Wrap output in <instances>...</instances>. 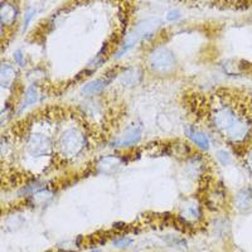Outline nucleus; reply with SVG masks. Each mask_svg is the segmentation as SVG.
<instances>
[{
	"instance_id": "obj_2",
	"label": "nucleus",
	"mask_w": 252,
	"mask_h": 252,
	"mask_svg": "<svg viewBox=\"0 0 252 252\" xmlns=\"http://www.w3.org/2000/svg\"><path fill=\"white\" fill-rule=\"evenodd\" d=\"M86 145V138L77 129H68L62 132L60 138V150L64 157H77Z\"/></svg>"
},
{
	"instance_id": "obj_15",
	"label": "nucleus",
	"mask_w": 252,
	"mask_h": 252,
	"mask_svg": "<svg viewBox=\"0 0 252 252\" xmlns=\"http://www.w3.org/2000/svg\"><path fill=\"white\" fill-rule=\"evenodd\" d=\"M184 218H189V220H198L201 217V208L195 203H190L186 206L183 211Z\"/></svg>"
},
{
	"instance_id": "obj_14",
	"label": "nucleus",
	"mask_w": 252,
	"mask_h": 252,
	"mask_svg": "<svg viewBox=\"0 0 252 252\" xmlns=\"http://www.w3.org/2000/svg\"><path fill=\"white\" fill-rule=\"evenodd\" d=\"M38 98H39V94H38L37 89H35L34 86L29 87V89L27 90L26 94H24L23 102H22V105H20V110L27 109V107H29L31 105L35 103L38 101Z\"/></svg>"
},
{
	"instance_id": "obj_7",
	"label": "nucleus",
	"mask_w": 252,
	"mask_h": 252,
	"mask_svg": "<svg viewBox=\"0 0 252 252\" xmlns=\"http://www.w3.org/2000/svg\"><path fill=\"white\" fill-rule=\"evenodd\" d=\"M18 9L10 1H3L1 8H0V18H1V24L4 27L12 26L14 23V20L17 19Z\"/></svg>"
},
{
	"instance_id": "obj_4",
	"label": "nucleus",
	"mask_w": 252,
	"mask_h": 252,
	"mask_svg": "<svg viewBox=\"0 0 252 252\" xmlns=\"http://www.w3.org/2000/svg\"><path fill=\"white\" fill-rule=\"evenodd\" d=\"M52 143L48 136L43 134H33L29 136L27 149L28 153L33 157H43L51 153Z\"/></svg>"
},
{
	"instance_id": "obj_6",
	"label": "nucleus",
	"mask_w": 252,
	"mask_h": 252,
	"mask_svg": "<svg viewBox=\"0 0 252 252\" xmlns=\"http://www.w3.org/2000/svg\"><path fill=\"white\" fill-rule=\"evenodd\" d=\"M161 27V22L157 18H149V19L141 20L140 23L136 26L134 29V33L139 37L140 40L150 39L153 34H155V32Z\"/></svg>"
},
{
	"instance_id": "obj_22",
	"label": "nucleus",
	"mask_w": 252,
	"mask_h": 252,
	"mask_svg": "<svg viewBox=\"0 0 252 252\" xmlns=\"http://www.w3.org/2000/svg\"><path fill=\"white\" fill-rule=\"evenodd\" d=\"M247 165H249V169L252 172V152L247 154Z\"/></svg>"
},
{
	"instance_id": "obj_5",
	"label": "nucleus",
	"mask_w": 252,
	"mask_h": 252,
	"mask_svg": "<svg viewBox=\"0 0 252 252\" xmlns=\"http://www.w3.org/2000/svg\"><path fill=\"white\" fill-rule=\"evenodd\" d=\"M141 135H143V126L140 124H132L127 129L124 131L120 138L116 139L111 143L114 148H127L138 144L141 140Z\"/></svg>"
},
{
	"instance_id": "obj_3",
	"label": "nucleus",
	"mask_w": 252,
	"mask_h": 252,
	"mask_svg": "<svg viewBox=\"0 0 252 252\" xmlns=\"http://www.w3.org/2000/svg\"><path fill=\"white\" fill-rule=\"evenodd\" d=\"M177 66L175 56L170 49L165 47H158L150 53L149 67L157 73H168L172 72Z\"/></svg>"
},
{
	"instance_id": "obj_8",
	"label": "nucleus",
	"mask_w": 252,
	"mask_h": 252,
	"mask_svg": "<svg viewBox=\"0 0 252 252\" xmlns=\"http://www.w3.org/2000/svg\"><path fill=\"white\" fill-rule=\"evenodd\" d=\"M186 134L195 145L202 150H208L209 149V140H208V136L204 134L203 131L201 130H197L195 127L193 126H188L186 130Z\"/></svg>"
},
{
	"instance_id": "obj_12",
	"label": "nucleus",
	"mask_w": 252,
	"mask_h": 252,
	"mask_svg": "<svg viewBox=\"0 0 252 252\" xmlns=\"http://www.w3.org/2000/svg\"><path fill=\"white\" fill-rule=\"evenodd\" d=\"M236 207L238 209H249L252 207V193L250 189H244L236 195Z\"/></svg>"
},
{
	"instance_id": "obj_11",
	"label": "nucleus",
	"mask_w": 252,
	"mask_h": 252,
	"mask_svg": "<svg viewBox=\"0 0 252 252\" xmlns=\"http://www.w3.org/2000/svg\"><path fill=\"white\" fill-rule=\"evenodd\" d=\"M109 80H105V78H98V80H94L91 82H89L87 85L82 87V94H96L98 92L102 91L105 87L107 86Z\"/></svg>"
},
{
	"instance_id": "obj_23",
	"label": "nucleus",
	"mask_w": 252,
	"mask_h": 252,
	"mask_svg": "<svg viewBox=\"0 0 252 252\" xmlns=\"http://www.w3.org/2000/svg\"><path fill=\"white\" fill-rule=\"evenodd\" d=\"M91 252H101V251H97V250H94V251H91Z\"/></svg>"
},
{
	"instance_id": "obj_17",
	"label": "nucleus",
	"mask_w": 252,
	"mask_h": 252,
	"mask_svg": "<svg viewBox=\"0 0 252 252\" xmlns=\"http://www.w3.org/2000/svg\"><path fill=\"white\" fill-rule=\"evenodd\" d=\"M216 157H217V159L220 160V163L222 164V165H227V164L231 161V157H229V154L226 150H218Z\"/></svg>"
},
{
	"instance_id": "obj_20",
	"label": "nucleus",
	"mask_w": 252,
	"mask_h": 252,
	"mask_svg": "<svg viewBox=\"0 0 252 252\" xmlns=\"http://www.w3.org/2000/svg\"><path fill=\"white\" fill-rule=\"evenodd\" d=\"M130 244H131V241L126 240V238H121V240L115 241V242H114V245L116 247H126L127 245H130Z\"/></svg>"
},
{
	"instance_id": "obj_18",
	"label": "nucleus",
	"mask_w": 252,
	"mask_h": 252,
	"mask_svg": "<svg viewBox=\"0 0 252 252\" xmlns=\"http://www.w3.org/2000/svg\"><path fill=\"white\" fill-rule=\"evenodd\" d=\"M182 18V13L177 9H173L166 13V20L168 22H175V20H179Z\"/></svg>"
},
{
	"instance_id": "obj_19",
	"label": "nucleus",
	"mask_w": 252,
	"mask_h": 252,
	"mask_svg": "<svg viewBox=\"0 0 252 252\" xmlns=\"http://www.w3.org/2000/svg\"><path fill=\"white\" fill-rule=\"evenodd\" d=\"M14 60H15V62L18 63V64H19V66H24V56H23V53H22V52L20 51H17L14 53Z\"/></svg>"
},
{
	"instance_id": "obj_1",
	"label": "nucleus",
	"mask_w": 252,
	"mask_h": 252,
	"mask_svg": "<svg viewBox=\"0 0 252 252\" xmlns=\"http://www.w3.org/2000/svg\"><path fill=\"white\" fill-rule=\"evenodd\" d=\"M212 123L216 129L228 140L240 143L249 136L251 124L228 105H220L213 111Z\"/></svg>"
},
{
	"instance_id": "obj_16",
	"label": "nucleus",
	"mask_w": 252,
	"mask_h": 252,
	"mask_svg": "<svg viewBox=\"0 0 252 252\" xmlns=\"http://www.w3.org/2000/svg\"><path fill=\"white\" fill-rule=\"evenodd\" d=\"M52 198V193L49 192V190H39V192H37L35 194H33V201L35 202L37 204H42L43 202H47L49 201Z\"/></svg>"
},
{
	"instance_id": "obj_10",
	"label": "nucleus",
	"mask_w": 252,
	"mask_h": 252,
	"mask_svg": "<svg viewBox=\"0 0 252 252\" xmlns=\"http://www.w3.org/2000/svg\"><path fill=\"white\" fill-rule=\"evenodd\" d=\"M120 81L125 86H135V85H138L141 81V71L139 68H136V67L129 68L125 73H123V76L120 77Z\"/></svg>"
},
{
	"instance_id": "obj_21",
	"label": "nucleus",
	"mask_w": 252,
	"mask_h": 252,
	"mask_svg": "<svg viewBox=\"0 0 252 252\" xmlns=\"http://www.w3.org/2000/svg\"><path fill=\"white\" fill-rule=\"evenodd\" d=\"M33 14H34V10H33V9H29L28 12H27V14H26V20H24V28H27V27H28V24H29V20L32 19V18H33Z\"/></svg>"
},
{
	"instance_id": "obj_13",
	"label": "nucleus",
	"mask_w": 252,
	"mask_h": 252,
	"mask_svg": "<svg viewBox=\"0 0 252 252\" xmlns=\"http://www.w3.org/2000/svg\"><path fill=\"white\" fill-rule=\"evenodd\" d=\"M139 37L136 34H135L134 32H131L127 37H126V39L124 40L123 46H121V48L119 49V52L116 53V58H120L123 57L124 55H125L126 52H129L130 49H132L135 47V44L138 43L139 42Z\"/></svg>"
},
{
	"instance_id": "obj_9",
	"label": "nucleus",
	"mask_w": 252,
	"mask_h": 252,
	"mask_svg": "<svg viewBox=\"0 0 252 252\" xmlns=\"http://www.w3.org/2000/svg\"><path fill=\"white\" fill-rule=\"evenodd\" d=\"M15 69L12 64H8V63H3L1 69H0V85L4 87V89H8L13 85L15 80Z\"/></svg>"
}]
</instances>
